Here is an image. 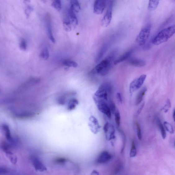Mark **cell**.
Wrapping results in <instances>:
<instances>
[{
	"instance_id": "38",
	"label": "cell",
	"mask_w": 175,
	"mask_h": 175,
	"mask_svg": "<svg viewBox=\"0 0 175 175\" xmlns=\"http://www.w3.org/2000/svg\"><path fill=\"white\" fill-rule=\"evenodd\" d=\"M144 106V103L142 105H141V106L140 107V108L139 109V110H138V112H137L138 114H139L141 112V110H142V109Z\"/></svg>"
},
{
	"instance_id": "1",
	"label": "cell",
	"mask_w": 175,
	"mask_h": 175,
	"mask_svg": "<svg viewBox=\"0 0 175 175\" xmlns=\"http://www.w3.org/2000/svg\"><path fill=\"white\" fill-rule=\"evenodd\" d=\"M114 56V53L110 54L107 58L102 61L94 68L92 73L102 76L106 75L111 68Z\"/></svg>"
},
{
	"instance_id": "13",
	"label": "cell",
	"mask_w": 175,
	"mask_h": 175,
	"mask_svg": "<svg viewBox=\"0 0 175 175\" xmlns=\"http://www.w3.org/2000/svg\"><path fill=\"white\" fill-rule=\"evenodd\" d=\"M70 22L73 28H75L78 24V20L75 12L70 9L68 11Z\"/></svg>"
},
{
	"instance_id": "12",
	"label": "cell",
	"mask_w": 175,
	"mask_h": 175,
	"mask_svg": "<svg viewBox=\"0 0 175 175\" xmlns=\"http://www.w3.org/2000/svg\"><path fill=\"white\" fill-rule=\"evenodd\" d=\"M129 65L137 67H142L146 65L144 61L140 59L132 58L129 60L128 61Z\"/></svg>"
},
{
	"instance_id": "30",
	"label": "cell",
	"mask_w": 175,
	"mask_h": 175,
	"mask_svg": "<svg viewBox=\"0 0 175 175\" xmlns=\"http://www.w3.org/2000/svg\"><path fill=\"white\" fill-rule=\"evenodd\" d=\"M171 107V103L169 99L167 100L165 105H164L163 108V110L165 113H167L169 111Z\"/></svg>"
},
{
	"instance_id": "27",
	"label": "cell",
	"mask_w": 175,
	"mask_h": 175,
	"mask_svg": "<svg viewBox=\"0 0 175 175\" xmlns=\"http://www.w3.org/2000/svg\"><path fill=\"white\" fill-rule=\"evenodd\" d=\"M40 56L44 60H46L48 59L49 54L47 48H46L43 49L40 53Z\"/></svg>"
},
{
	"instance_id": "43",
	"label": "cell",
	"mask_w": 175,
	"mask_h": 175,
	"mask_svg": "<svg viewBox=\"0 0 175 175\" xmlns=\"http://www.w3.org/2000/svg\"><path fill=\"white\" fill-rule=\"evenodd\" d=\"M174 144H175V142H174Z\"/></svg>"
},
{
	"instance_id": "5",
	"label": "cell",
	"mask_w": 175,
	"mask_h": 175,
	"mask_svg": "<svg viewBox=\"0 0 175 175\" xmlns=\"http://www.w3.org/2000/svg\"><path fill=\"white\" fill-rule=\"evenodd\" d=\"M94 100L100 111L105 114L109 118H110L111 117V110L106 101L95 99Z\"/></svg>"
},
{
	"instance_id": "42",
	"label": "cell",
	"mask_w": 175,
	"mask_h": 175,
	"mask_svg": "<svg viewBox=\"0 0 175 175\" xmlns=\"http://www.w3.org/2000/svg\"><path fill=\"white\" fill-rule=\"evenodd\" d=\"M67 1H71V0H67Z\"/></svg>"
},
{
	"instance_id": "4",
	"label": "cell",
	"mask_w": 175,
	"mask_h": 175,
	"mask_svg": "<svg viewBox=\"0 0 175 175\" xmlns=\"http://www.w3.org/2000/svg\"><path fill=\"white\" fill-rule=\"evenodd\" d=\"M107 11L101 21L102 26L106 27L110 24L112 17L113 0H110Z\"/></svg>"
},
{
	"instance_id": "21",
	"label": "cell",
	"mask_w": 175,
	"mask_h": 175,
	"mask_svg": "<svg viewBox=\"0 0 175 175\" xmlns=\"http://www.w3.org/2000/svg\"><path fill=\"white\" fill-rule=\"evenodd\" d=\"M107 48V45H104L101 48L96 57V62L99 61L102 58L104 54L106 52Z\"/></svg>"
},
{
	"instance_id": "41",
	"label": "cell",
	"mask_w": 175,
	"mask_h": 175,
	"mask_svg": "<svg viewBox=\"0 0 175 175\" xmlns=\"http://www.w3.org/2000/svg\"><path fill=\"white\" fill-rule=\"evenodd\" d=\"M25 2H30L31 0H25Z\"/></svg>"
},
{
	"instance_id": "37",
	"label": "cell",
	"mask_w": 175,
	"mask_h": 175,
	"mask_svg": "<svg viewBox=\"0 0 175 175\" xmlns=\"http://www.w3.org/2000/svg\"><path fill=\"white\" fill-rule=\"evenodd\" d=\"M117 98L119 102L120 103L122 102V96L120 93H117L116 95Z\"/></svg>"
},
{
	"instance_id": "40",
	"label": "cell",
	"mask_w": 175,
	"mask_h": 175,
	"mask_svg": "<svg viewBox=\"0 0 175 175\" xmlns=\"http://www.w3.org/2000/svg\"><path fill=\"white\" fill-rule=\"evenodd\" d=\"M41 1L43 2V3H46L47 2V0H41Z\"/></svg>"
},
{
	"instance_id": "6",
	"label": "cell",
	"mask_w": 175,
	"mask_h": 175,
	"mask_svg": "<svg viewBox=\"0 0 175 175\" xmlns=\"http://www.w3.org/2000/svg\"><path fill=\"white\" fill-rule=\"evenodd\" d=\"M146 77V75H142L131 83L130 85L129 90L131 93L136 91L139 89L142 86Z\"/></svg>"
},
{
	"instance_id": "7",
	"label": "cell",
	"mask_w": 175,
	"mask_h": 175,
	"mask_svg": "<svg viewBox=\"0 0 175 175\" xmlns=\"http://www.w3.org/2000/svg\"><path fill=\"white\" fill-rule=\"evenodd\" d=\"M88 125L91 131L94 134H97L100 132L101 126L95 117L93 116L90 117Z\"/></svg>"
},
{
	"instance_id": "11",
	"label": "cell",
	"mask_w": 175,
	"mask_h": 175,
	"mask_svg": "<svg viewBox=\"0 0 175 175\" xmlns=\"http://www.w3.org/2000/svg\"><path fill=\"white\" fill-rule=\"evenodd\" d=\"M111 159V154L108 151H104L100 154L96 161L97 164H104L108 162Z\"/></svg>"
},
{
	"instance_id": "15",
	"label": "cell",
	"mask_w": 175,
	"mask_h": 175,
	"mask_svg": "<svg viewBox=\"0 0 175 175\" xmlns=\"http://www.w3.org/2000/svg\"><path fill=\"white\" fill-rule=\"evenodd\" d=\"M133 51L132 50H130L129 51L123 54L122 56H121L117 58L115 61H114V65H116L121 62H122L128 59L130 56L132 55Z\"/></svg>"
},
{
	"instance_id": "34",
	"label": "cell",
	"mask_w": 175,
	"mask_h": 175,
	"mask_svg": "<svg viewBox=\"0 0 175 175\" xmlns=\"http://www.w3.org/2000/svg\"><path fill=\"white\" fill-rule=\"evenodd\" d=\"M67 159L65 158H58L55 160V163L57 164H65L67 162Z\"/></svg>"
},
{
	"instance_id": "17",
	"label": "cell",
	"mask_w": 175,
	"mask_h": 175,
	"mask_svg": "<svg viewBox=\"0 0 175 175\" xmlns=\"http://www.w3.org/2000/svg\"><path fill=\"white\" fill-rule=\"evenodd\" d=\"M2 129L4 132L6 139L11 142H12L13 139L11 136L9 127L6 124H4L2 126Z\"/></svg>"
},
{
	"instance_id": "10",
	"label": "cell",
	"mask_w": 175,
	"mask_h": 175,
	"mask_svg": "<svg viewBox=\"0 0 175 175\" xmlns=\"http://www.w3.org/2000/svg\"><path fill=\"white\" fill-rule=\"evenodd\" d=\"M31 160L34 167L36 170L43 172L47 170L46 166L38 158L32 156Z\"/></svg>"
},
{
	"instance_id": "33",
	"label": "cell",
	"mask_w": 175,
	"mask_h": 175,
	"mask_svg": "<svg viewBox=\"0 0 175 175\" xmlns=\"http://www.w3.org/2000/svg\"><path fill=\"white\" fill-rule=\"evenodd\" d=\"M137 134L138 138L139 140L142 139V134H141V127L138 123H136Z\"/></svg>"
},
{
	"instance_id": "23",
	"label": "cell",
	"mask_w": 175,
	"mask_h": 175,
	"mask_svg": "<svg viewBox=\"0 0 175 175\" xmlns=\"http://www.w3.org/2000/svg\"><path fill=\"white\" fill-rule=\"evenodd\" d=\"M78 104V101L76 99H73L70 100L68 104V110H72L74 109Z\"/></svg>"
},
{
	"instance_id": "2",
	"label": "cell",
	"mask_w": 175,
	"mask_h": 175,
	"mask_svg": "<svg viewBox=\"0 0 175 175\" xmlns=\"http://www.w3.org/2000/svg\"><path fill=\"white\" fill-rule=\"evenodd\" d=\"M175 34V25L164 29L158 34L153 40L154 45H159L166 42Z\"/></svg>"
},
{
	"instance_id": "8",
	"label": "cell",
	"mask_w": 175,
	"mask_h": 175,
	"mask_svg": "<svg viewBox=\"0 0 175 175\" xmlns=\"http://www.w3.org/2000/svg\"><path fill=\"white\" fill-rule=\"evenodd\" d=\"M106 0H95L93 6V12L97 15H101L106 6Z\"/></svg>"
},
{
	"instance_id": "31",
	"label": "cell",
	"mask_w": 175,
	"mask_h": 175,
	"mask_svg": "<svg viewBox=\"0 0 175 175\" xmlns=\"http://www.w3.org/2000/svg\"><path fill=\"white\" fill-rule=\"evenodd\" d=\"M115 120L116 123L118 127H119L120 123V116L118 111H116L115 113Z\"/></svg>"
},
{
	"instance_id": "35",
	"label": "cell",
	"mask_w": 175,
	"mask_h": 175,
	"mask_svg": "<svg viewBox=\"0 0 175 175\" xmlns=\"http://www.w3.org/2000/svg\"><path fill=\"white\" fill-rule=\"evenodd\" d=\"M33 11V8L31 6H28L25 10V14L27 18L29 17L30 14Z\"/></svg>"
},
{
	"instance_id": "3",
	"label": "cell",
	"mask_w": 175,
	"mask_h": 175,
	"mask_svg": "<svg viewBox=\"0 0 175 175\" xmlns=\"http://www.w3.org/2000/svg\"><path fill=\"white\" fill-rule=\"evenodd\" d=\"M151 26L149 25L145 27L137 35L136 42L140 46L144 45L149 38L151 31Z\"/></svg>"
},
{
	"instance_id": "29",
	"label": "cell",
	"mask_w": 175,
	"mask_h": 175,
	"mask_svg": "<svg viewBox=\"0 0 175 175\" xmlns=\"http://www.w3.org/2000/svg\"><path fill=\"white\" fill-rule=\"evenodd\" d=\"M119 132H120L121 135H122L123 137V146L122 147V150H121V153H123V151L124 150V148H125L126 144V137L125 136V133L123 132V131L122 130H119Z\"/></svg>"
},
{
	"instance_id": "14",
	"label": "cell",
	"mask_w": 175,
	"mask_h": 175,
	"mask_svg": "<svg viewBox=\"0 0 175 175\" xmlns=\"http://www.w3.org/2000/svg\"><path fill=\"white\" fill-rule=\"evenodd\" d=\"M63 24L64 29L66 31L69 32L71 31L72 26L70 21L68 13L66 16L64 18Z\"/></svg>"
},
{
	"instance_id": "18",
	"label": "cell",
	"mask_w": 175,
	"mask_h": 175,
	"mask_svg": "<svg viewBox=\"0 0 175 175\" xmlns=\"http://www.w3.org/2000/svg\"><path fill=\"white\" fill-rule=\"evenodd\" d=\"M47 28L49 38L52 42L55 43V39L53 36L51 23L49 20H47Z\"/></svg>"
},
{
	"instance_id": "16",
	"label": "cell",
	"mask_w": 175,
	"mask_h": 175,
	"mask_svg": "<svg viewBox=\"0 0 175 175\" xmlns=\"http://www.w3.org/2000/svg\"><path fill=\"white\" fill-rule=\"evenodd\" d=\"M147 88L146 87H144L138 93L136 100L137 105H139L142 101L143 97L147 91Z\"/></svg>"
},
{
	"instance_id": "19",
	"label": "cell",
	"mask_w": 175,
	"mask_h": 175,
	"mask_svg": "<svg viewBox=\"0 0 175 175\" xmlns=\"http://www.w3.org/2000/svg\"><path fill=\"white\" fill-rule=\"evenodd\" d=\"M70 3V9L75 12H79L80 11V7L78 0H71Z\"/></svg>"
},
{
	"instance_id": "28",
	"label": "cell",
	"mask_w": 175,
	"mask_h": 175,
	"mask_svg": "<svg viewBox=\"0 0 175 175\" xmlns=\"http://www.w3.org/2000/svg\"><path fill=\"white\" fill-rule=\"evenodd\" d=\"M137 151L135 143L133 141L131 145L130 152V156L131 157H134L136 156Z\"/></svg>"
},
{
	"instance_id": "32",
	"label": "cell",
	"mask_w": 175,
	"mask_h": 175,
	"mask_svg": "<svg viewBox=\"0 0 175 175\" xmlns=\"http://www.w3.org/2000/svg\"><path fill=\"white\" fill-rule=\"evenodd\" d=\"M27 43L25 39H22L20 43V48L23 51H25L27 49Z\"/></svg>"
},
{
	"instance_id": "26",
	"label": "cell",
	"mask_w": 175,
	"mask_h": 175,
	"mask_svg": "<svg viewBox=\"0 0 175 175\" xmlns=\"http://www.w3.org/2000/svg\"><path fill=\"white\" fill-rule=\"evenodd\" d=\"M164 126L165 129L171 134H173L174 133V130L172 125L169 123L165 122L164 123Z\"/></svg>"
},
{
	"instance_id": "39",
	"label": "cell",
	"mask_w": 175,
	"mask_h": 175,
	"mask_svg": "<svg viewBox=\"0 0 175 175\" xmlns=\"http://www.w3.org/2000/svg\"><path fill=\"white\" fill-rule=\"evenodd\" d=\"M173 119L175 123V110H174L173 114Z\"/></svg>"
},
{
	"instance_id": "22",
	"label": "cell",
	"mask_w": 175,
	"mask_h": 175,
	"mask_svg": "<svg viewBox=\"0 0 175 175\" xmlns=\"http://www.w3.org/2000/svg\"><path fill=\"white\" fill-rule=\"evenodd\" d=\"M157 122L158 126L159 127L163 138V139H165L166 137V133L164 126L163 125L162 123H161L160 120L159 119H157Z\"/></svg>"
},
{
	"instance_id": "20",
	"label": "cell",
	"mask_w": 175,
	"mask_h": 175,
	"mask_svg": "<svg viewBox=\"0 0 175 175\" xmlns=\"http://www.w3.org/2000/svg\"><path fill=\"white\" fill-rule=\"evenodd\" d=\"M160 0H149L148 9L150 11H154L158 7Z\"/></svg>"
},
{
	"instance_id": "25",
	"label": "cell",
	"mask_w": 175,
	"mask_h": 175,
	"mask_svg": "<svg viewBox=\"0 0 175 175\" xmlns=\"http://www.w3.org/2000/svg\"><path fill=\"white\" fill-rule=\"evenodd\" d=\"M63 65L66 66L73 67V68H76L78 66V65L76 62L73 60H66L64 61Z\"/></svg>"
},
{
	"instance_id": "9",
	"label": "cell",
	"mask_w": 175,
	"mask_h": 175,
	"mask_svg": "<svg viewBox=\"0 0 175 175\" xmlns=\"http://www.w3.org/2000/svg\"><path fill=\"white\" fill-rule=\"evenodd\" d=\"M104 130L107 140L110 141L114 139L115 130L112 124L106 123L104 126Z\"/></svg>"
},
{
	"instance_id": "36",
	"label": "cell",
	"mask_w": 175,
	"mask_h": 175,
	"mask_svg": "<svg viewBox=\"0 0 175 175\" xmlns=\"http://www.w3.org/2000/svg\"><path fill=\"white\" fill-rule=\"evenodd\" d=\"M66 102V96L64 95L60 97L58 100V102L61 105H64L65 104Z\"/></svg>"
},
{
	"instance_id": "24",
	"label": "cell",
	"mask_w": 175,
	"mask_h": 175,
	"mask_svg": "<svg viewBox=\"0 0 175 175\" xmlns=\"http://www.w3.org/2000/svg\"><path fill=\"white\" fill-rule=\"evenodd\" d=\"M52 5L57 11H60L62 9L61 0H52Z\"/></svg>"
}]
</instances>
